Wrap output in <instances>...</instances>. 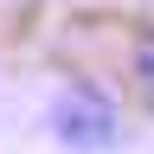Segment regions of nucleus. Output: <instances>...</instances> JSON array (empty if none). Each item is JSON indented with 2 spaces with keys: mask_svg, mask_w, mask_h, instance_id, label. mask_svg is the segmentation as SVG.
<instances>
[{
  "mask_svg": "<svg viewBox=\"0 0 154 154\" xmlns=\"http://www.w3.org/2000/svg\"><path fill=\"white\" fill-rule=\"evenodd\" d=\"M45 122H51V141L64 154H109L122 141V109H116V96L96 90V84H58Z\"/></svg>",
  "mask_w": 154,
  "mask_h": 154,
  "instance_id": "obj_1",
  "label": "nucleus"
},
{
  "mask_svg": "<svg viewBox=\"0 0 154 154\" xmlns=\"http://www.w3.org/2000/svg\"><path fill=\"white\" fill-rule=\"evenodd\" d=\"M128 77H135V90L154 103V26L135 32V45H128Z\"/></svg>",
  "mask_w": 154,
  "mask_h": 154,
  "instance_id": "obj_2",
  "label": "nucleus"
}]
</instances>
